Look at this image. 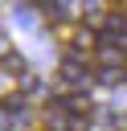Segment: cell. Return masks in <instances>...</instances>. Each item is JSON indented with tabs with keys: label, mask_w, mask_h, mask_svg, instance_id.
<instances>
[{
	"label": "cell",
	"mask_w": 127,
	"mask_h": 131,
	"mask_svg": "<svg viewBox=\"0 0 127 131\" xmlns=\"http://www.w3.org/2000/svg\"><path fill=\"white\" fill-rule=\"evenodd\" d=\"M0 70H4V74H12V78H25V57H20V53H12V49H8V53H0Z\"/></svg>",
	"instance_id": "1"
},
{
	"label": "cell",
	"mask_w": 127,
	"mask_h": 131,
	"mask_svg": "<svg viewBox=\"0 0 127 131\" xmlns=\"http://www.w3.org/2000/svg\"><path fill=\"white\" fill-rule=\"evenodd\" d=\"M4 111L20 115V111H25V98H20V94H8V98H4Z\"/></svg>",
	"instance_id": "2"
},
{
	"label": "cell",
	"mask_w": 127,
	"mask_h": 131,
	"mask_svg": "<svg viewBox=\"0 0 127 131\" xmlns=\"http://www.w3.org/2000/svg\"><path fill=\"white\" fill-rule=\"evenodd\" d=\"M0 53H8V37H4V29H0Z\"/></svg>",
	"instance_id": "3"
}]
</instances>
